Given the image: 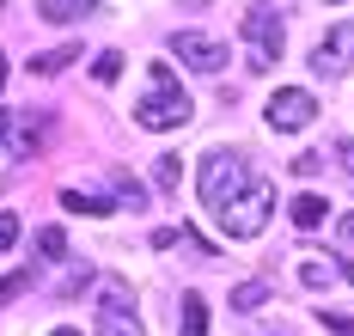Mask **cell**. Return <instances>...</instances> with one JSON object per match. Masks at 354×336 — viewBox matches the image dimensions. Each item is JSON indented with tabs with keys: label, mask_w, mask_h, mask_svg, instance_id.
I'll list each match as a JSON object with an SVG mask.
<instances>
[{
	"label": "cell",
	"mask_w": 354,
	"mask_h": 336,
	"mask_svg": "<svg viewBox=\"0 0 354 336\" xmlns=\"http://www.w3.org/2000/svg\"><path fill=\"white\" fill-rule=\"evenodd\" d=\"M135 122L153 129V135H165V129H183V122H189V92L177 86V74L165 68V62L147 68V92H141V104H135Z\"/></svg>",
	"instance_id": "obj_1"
},
{
	"label": "cell",
	"mask_w": 354,
	"mask_h": 336,
	"mask_svg": "<svg viewBox=\"0 0 354 336\" xmlns=\"http://www.w3.org/2000/svg\"><path fill=\"white\" fill-rule=\"evenodd\" d=\"M250 178H257V171L245 165V153H232V147L208 153V159H202V178H196V189H202V208H208V214H220L226 202H239V196L250 189Z\"/></svg>",
	"instance_id": "obj_2"
},
{
	"label": "cell",
	"mask_w": 354,
	"mask_h": 336,
	"mask_svg": "<svg viewBox=\"0 0 354 336\" xmlns=\"http://www.w3.org/2000/svg\"><path fill=\"white\" fill-rule=\"evenodd\" d=\"M269 214H275V184H269V178H250V189L239 202H226V208L214 214V226H220L226 239H257V232L269 226Z\"/></svg>",
	"instance_id": "obj_3"
},
{
	"label": "cell",
	"mask_w": 354,
	"mask_h": 336,
	"mask_svg": "<svg viewBox=\"0 0 354 336\" xmlns=\"http://www.w3.org/2000/svg\"><path fill=\"white\" fill-rule=\"evenodd\" d=\"M239 31H245V43H250V68H257V74H263V68H275V55H281V43H287L281 12H275V6H250Z\"/></svg>",
	"instance_id": "obj_4"
},
{
	"label": "cell",
	"mask_w": 354,
	"mask_h": 336,
	"mask_svg": "<svg viewBox=\"0 0 354 336\" xmlns=\"http://www.w3.org/2000/svg\"><path fill=\"white\" fill-rule=\"evenodd\" d=\"M98 330L104 336H147L141 312H135V294L116 275H104V288H98Z\"/></svg>",
	"instance_id": "obj_5"
},
{
	"label": "cell",
	"mask_w": 354,
	"mask_h": 336,
	"mask_svg": "<svg viewBox=\"0 0 354 336\" xmlns=\"http://www.w3.org/2000/svg\"><path fill=\"white\" fill-rule=\"evenodd\" d=\"M312 116H318V98H312L306 86H275V98H269L263 122H269V129H281V135H299Z\"/></svg>",
	"instance_id": "obj_6"
},
{
	"label": "cell",
	"mask_w": 354,
	"mask_h": 336,
	"mask_svg": "<svg viewBox=\"0 0 354 336\" xmlns=\"http://www.w3.org/2000/svg\"><path fill=\"white\" fill-rule=\"evenodd\" d=\"M171 55L183 68H196V74H220L226 68V43L208 37V31H171Z\"/></svg>",
	"instance_id": "obj_7"
},
{
	"label": "cell",
	"mask_w": 354,
	"mask_h": 336,
	"mask_svg": "<svg viewBox=\"0 0 354 336\" xmlns=\"http://www.w3.org/2000/svg\"><path fill=\"white\" fill-rule=\"evenodd\" d=\"M354 68V25H336L330 37L312 49V74H324V80H342Z\"/></svg>",
	"instance_id": "obj_8"
},
{
	"label": "cell",
	"mask_w": 354,
	"mask_h": 336,
	"mask_svg": "<svg viewBox=\"0 0 354 336\" xmlns=\"http://www.w3.org/2000/svg\"><path fill=\"white\" fill-rule=\"evenodd\" d=\"M104 0H37V19H49V25H73V19H92Z\"/></svg>",
	"instance_id": "obj_9"
},
{
	"label": "cell",
	"mask_w": 354,
	"mask_h": 336,
	"mask_svg": "<svg viewBox=\"0 0 354 336\" xmlns=\"http://www.w3.org/2000/svg\"><path fill=\"white\" fill-rule=\"evenodd\" d=\"M110 202H116V208H129V214H141V208H147V189L135 184L129 171H110Z\"/></svg>",
	"instance_id": "obj_10"
},
{
	"label": "cell",
	"mask_w": 354,
	"mask_h": 336,
	"mask_svg": "<svg viewBox=\"0 0 354 336\" xmlns=\"http://www.w3.org/2000/svg\"><path fill=\"white\" fill-rule=\"evenodd\" d=\"M62 208H68V214H92V221H98V214H116L110 196H86V189H62Z\"/></svg>",
	"instance_id": "obj_11"
},
{
	"label": "cell",
	"mask_w": 354,
	"mask_h": 336,
	"mask_svg": "<svg viewBox=\"0 0 354 336\" xmlns=\"http://www.w3.org/2000/svg\"><path fill=\"white\" fill-rule=\"evenodd\" d=\"M324 214H330V202H324V196H312V189H306V196H293V226H299V232L324 226Z\"/></svg>",
	"instance_id": "obj_12"
},
{
	"label": "cell",
	"mask_w": 354,
	"mask_h": 336,
	"mask_svg": "<svg viewBox=\"0 0 354 336\" xmlns=\"http://www.w3.org/2000/svg\"><path fill=\"white\" fill-rule=\"evenodd\" d=\"M62 251H68V232H62V226H43V232L31 239V257L37 263H62Z\"/></svg>",
	"instance_id": "obj_13"
},
{
	"label": "cell",
	"mask_w": 354,
	"mask_h": 336,
	"mask_svg": "<svg viewBox=\"0 0 354 336\" xmlns=\"http://www.w3.org/2000/svg\"><path fill=\"white\" fill-rule=\"evenodd\" d=\"M80 62V49H43V55H31V74H62V68H73Z\"/></svg>",
	"instance_id": "obj_14"
},
{
	"label": "cell",
	"mask_w": 354,
	"mask_h": 336,
	"mask_svg": "<svg viewBox=\"0 0 354 336\" xmlns=\"http://www.w3.org/2000/svg\"><path fill=\"white\" fill-rule=\"evenodd\" d=\"M183 336H208V299L183 294Z\"/></svg>",
	"instance_id": "obj_15"
},
{
	"label": "cell",
	"mask_w": 354,
	"mask_h": 336,
	"mask_svg": "<svg viewBox=\"0 0 354 336\" xmlns=\"http://www.w3.org/2000/svg\"><path fill=\"white\" fill-rule=\"evenodd\" d=\"M336 275H342V269H336V263H324V257H306V263H299V281H306V288H330Z\"/></svg>",
	"instance_id": "obj_16"
},
{
	"label": "cell",
	"mask_w": 354,
	"mask_h": 336,
	"mask_svg": "<svg viewBox=\"0 0 354 336\" xmlns=\"http://www.w3.org/2000/svg\"><path fill=\"white\" fill-rule=\"evenodd\" d=\"M31 281H37V269H31V263H25V269H12V275H6V281H0V306H12V299L25 294V288H31Z\"/></svg>",
	"instance_id": "obj_17"
},
{
	"label": "cell",
	"mask_w": 354,
	"mask_h": 336,
	"mask_svg": "<svg viewBox=\"0 0 354 336\" xmlns=\"http://www.w3.org/2000/svg\"><path fill=\"white\" fill-rule=\"evenodd\" d=\"M177 178H183V159H177V153L153 159V184H159V189H177Z\"/></svg>",
	"instance_id": "obj_18"
},
{
	"label": "cell",
	"mask_w": 354,
	"mask_h": 336,
	"mask_svg": "<svg viewBox=\"0 0 354 336\" xmlns=\"http://www.w3.org/2000/svg\"><path fill=\"white\" fill-rule=\"evenodd\" d=\"M92 80H98V86H110V80H122V49H104V55L92 62Z\"/></svg>",
	"instance_id": "obj_19"
},
{
	"label": "cell",
	"mask_w": 354,
	"mask_h": 336,
	"mask_svg": "<svg viewBox=\"0 0 354 336\" xmlns=\"http://www.w3.org/2000/svg\"><path fill=\"white\" fill-rule=\"evenodd\" d=\"M269 299V281H245L239 294H232V312H250V306H263Z\"/></svg>",
	"instance_id": "obj_20"
},
{
	"label": "cell",
	"mask_w": 354,
	"mask_h": 336,
	"mask_svg": "<svg viewBox=\"0 0 354 336\" xmlns=\"http://www.w3.org/2000/svg\"><path fill=\"white\" fill-rule=\"evenodd\" d=\"M19 245V214H0V257Z\"/></svg>",
	"instance_id": "obj_21"
},
{
	"label": "cell",
	"mask_w": 354,
	"mask_h": 336,
	"mask_svg": "<svg viewBox=\"0 0 354 336\" xmlns=\"http://www.w3.org/2000/svg\"><path fill=\"white\" fill-rule=\"evenodd\" d=\"M293 171H299V178H312V171H324V153H299V159H293Z\"/></svg>",
	"instance_id": "obj_22"
},
{
	"label": "cell",
	"mask_w": 354,
	"mask_h": 336,
	"mask_svg": "<svg viewBox=\"0 0 354 336\" xmlns=\"http://www.w3.org/2000/svg\"><path fill=\"white\" fill-rule=\"evenodd\" d=\"M324 324H330V330H342V336H354V318H348V312H324Z\"/></svg>",
	"instance_id": "obj_23"
},
{
	"label": "cell",
	"mask_w": 354,
	"mask_h": 336,
	"mask_svg": "<svg viewBox=\"0 0 354 336\" xmlns=\"http://www.w3.org/2000/svg\"><path fill=\"white\" fill-rule=\"evenodd\" d=\"M336 239H342V245L354 251V214H342V221H336Z\"/></svg>",
	"instance_id": "obj_24"
},
{
	"label": "cell",
	"mask_w": 354,
	"mask_h": 336,
	"mask_svg": "<svg viewBox=\"0 0 354 336\" xmlns=\"http://www.w3.org/2000/svg\"><path fill=\"white\" fill-rule=\"evenodd\" d=\"M12 147V116H0V153Z\"/></svg>",
	"instance_id": "obj_25"
},
{
	"label": "cell",
	"mask_w": 354,
	"mask_h": 336,
	"mask_svg": "<svg viewBox=\"0 0 354 336\" xmlns=\"http://www.w3.org/2000/svg\"><path fill=\"white\" fill-rule=\"evenodd\" d=\"M336 159H342V165L354 171V141H342V147H336Z\"/></svg>",
	"instance_id": "obj_26"
},
{
	"label": "cell",
	"mask_w": 354,
	"mask_h": 336,
	"mask_svg": "<svg viewBox=\"0 0 354 336\" xmlns=\"http://www.w3.org/2000/svg\"><path fill=\"white\" fill-rule=\"evenodd\" d=\"M49 336H80V330H73V324H55V330H49Z\"/></svg>",
	"instance_id": "obj_27"
},
{
	"label": "cell",
	"mask_w": 354,
	"mask_h": 336,
	"mask_svg": "<svg viewBox=\"0 0 354 336\" xmlns=\"http://www.w3.org/2000/svg\"><path fill=\"white\" fill-rule=\"evenodd\" d=\"M0 86H6V55H0Z\"/></svg>",
	"instance_id": "obj_28"
},
{
	"label": "cell",
	"mask_w": 354,
	"mask_h": 336,
	"mask_svg": "<svg viewBox=\"0 0 354 336\" xmlns=\"http://www.w3.org/2000/svg\"><path fill=\"white\" fill-rule=\"evenodd\" d=\"M342 275H348V281H354V263H342Z\"/></svg>",
	"instance_id": "obj_29"
},
{
	"label": "cell",
	"mask_w": 354,
	"mask_h": 336,
	"mask_svg": "<svg viewBox=\"0 0 354 336\" xmlns=\"http://www.w3.org/2000/svg\"><path fill=\"white\" fill-rule=\"evenodd\" d=\"M330 6H342V0H330Z\"/></svg>",
	"instance_id": "obj_30"
}]
</instances>
